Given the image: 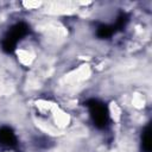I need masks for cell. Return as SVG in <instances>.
Returning a JSON list of instances; mask_svg holds the SVG:
<instances>
[{"label":"cell","mask_w":152,"mask_h":152,"mask_svg":"<svg viewBox=\"0 0 152 152\" xmlns=\"http://www.w3.org/2000/svg\"><path fill=\"white\" fill-rule=\"evenodd\" d=\"M87 106L90 112V116L93 119V122L96 127L103 128L107 126L109 120V113L108 108L104 103L97 101V100H90L87 102Z\"/></svg>","instance_id":"obj_2"},{"label":"cell","mask_w":152,"mask_h":152,"mask_svg":"<svg viewBox=\"0 0 152 152\" xmlns=\"http://www.w3.org/2000/svg\"><path fill=\"white\" fill-rule=\"evenodd\" d=\"M141 144L145 152H151L152 148V138H151V127L147 126L141 135Z\"/></svg>","instance_id":"obj_4"},{"label":"cell","mask_w":152,"mask_h":152,"mask_svg":"<svg viewBox=\"0 0 152 152\" xmlns=\"http://www.w3.org/2000/svg\"><path fill=\"white\" fill-rule=\"evenodd\" d=\"M27 32H28V26L25 23H18L14 26H12L2 40V44H1L2 50L7 53L13 52L15 50L17 43L20 39H23V37H25Z\"/></svg>","instance_id":"obj_1"},{"label":"cell","mask_w":152,"mask_h":152,"mask_svg":"<svg viewBox=\"0 0 152 152\" xmlns=\"http://www.w3.org/2000/svg\"><path fill=\"white\" fill-rule=\"evenodd\" d=\"M127 15L126 14H120V17L118 18V20H116V24L114 25V28H115V31L116 30H120V28H122L125 25H126V23H127Z\"/></svg>","instance_id":"obj_6"},{"label":"cell","mask_w":152,"mask_h":152,"mask_svg":"<svg viewBox=\"0 0 152 152\" xmlns=\"http://www.w3.org/2000/svg\"><path fill=\"white\" fill-rule=\"evenodd\" d=\"M0 144L5 146H10V147H13L17 145V138L10 127L0 128Z\"/></svg>","instance_id":"obj_3"},{"label":"cell","mask_w":152,"mask_h":152,"mask_svg":"<svg viewBox=\"0 0 152 152\" xmlns=\"http://www.w3.org/2000/svg\"><path fill=\"white\" fill-rule=\"evenodd\" d=\"M114 32H115L114 26L101 25V26H99V28H97V31H96V34H97V37H100V38H108V37H110Z\"/></svg>","instance_id":"obj_5"}]
</instances>
